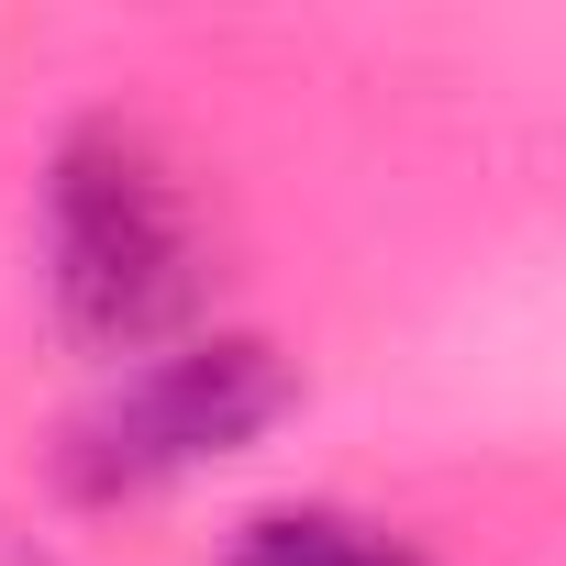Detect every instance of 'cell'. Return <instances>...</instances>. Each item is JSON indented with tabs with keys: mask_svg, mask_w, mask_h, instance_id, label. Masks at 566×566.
Wrapping results in <instances>:
<instances>
[{
	"mask_svg": "<svg viewBox=\"0 0 566 566\" xmlns=\"http://www.w3.org/2000/svg\"><path fill=\"white\" fill-rule=\"evenodd\" d=\"M233 566H422V555L367 533V522H345V511H266L233 544Z\"/></svg>",
	"mask_w": 566,
	"mask_h": 566,
	"instance_id": "3",
	"label": "cell"
},
{
	"mask_svg": "<svg viewBox=\"0 0 566 566\" xmlns=\"http://www.w3.org/2000/svg\"><path fill=\"white\" fill-rule=\"evenodd\" d=\"M45 255H56V312L78 345H112V356H145L189 290H200V244H189V200L178 178L156 167L145 134L123 123H90L56 145V178H45Z\"/></svg>",
	"mask_w": 566,
	"mask_h": 566,
	"instance_id": "1",
	"label": "cell"
},
{
	"mask_svg": "<svg viewBox=\"0 0 566 566\" xmlns=\"http://www.w3.org/2000/svg\"><path fill=\"white\" fill-rule=\"evenodd\" d=\"M277 400H290V378H277L266 345L244 334H211V345H167L145 367H123L78 422H67V489L90 500H123V489H156L178 467H211L233 444H255L277 422Z\"/></svg>",
	"mask_w": 566,
	"mask_h": 566,
	"instance_id": "2",
	"label": "cell"
}]
</instances>
